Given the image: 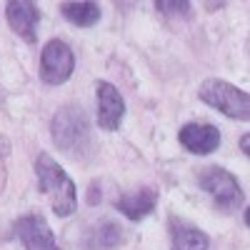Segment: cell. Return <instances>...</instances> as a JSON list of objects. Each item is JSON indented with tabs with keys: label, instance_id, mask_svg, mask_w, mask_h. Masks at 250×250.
<instances>
[{
	"label": "cell",
	"instance_id": "cell-1",
	"mask_svg": "<svg viewBox=\"0 0 250 250\" xmlns=\"http://www.w3.org/2000/svg\"><path fill=\"white\" fill-rule=\"evenodd\" d=\"M35 175H38V190L48 198L53 213L58 218H68L78 210V188H75L73 178L48 153L38 155Z\"/></svg>",
	"mask_w": 250,
	"mask_h": 250
},
{
	"label": "cell",
	"instance_id": "cell-2",
	"mask_svg": "<svg viewBox=\"0 0 250 250\" xmlns=\"http://www.w3.org/2000/svg\"><path fill=\"white\" fill-rule=\"evenodd\" d=\"M50 135L53 143L65 155L70 158L85 155L90 148V123L85 110L78 105H65L62 110H58L50 125Z\"/></svg>",
	"mask_w": 250,
	"mask_h": 250
},
{
	"label": "cell",
	"instance_id": "cell-3",
	"mask_svg": "<svg viewBox=\"0 0 250 250\" xmlns=\"http://www.w3.org/2000/svg\"><path fill=\"white\" fill-rule=\"evenodd\" d=\"M200 100L220 110L223 115L233 118V120H248L250 118V95L240 90L238 85L220 78H208L200 83L198 90Z\"/></svg>",
	"mask_w": 250,
	"mask_h": 250
},
{
	"label": "cell",
	"instance_id": "cell-4",
	"mask_svg": "<svg viewBox=\"0 0 250 250\" xmlns=\"http://www.w3.org/2000/svg\"><path fill=\"white\" fill-rule=\"evenodd\" d=\"M198 185L225 213L238 210V208L245 203V193H243L238 178L230 170L220 168V165H208V168H203L200 175H198Z\"/></svg>",
	"mask_w": 250,
	"mask_h": 250
},
{
	"label": "cell",
	"instance_id": "cell-5",
	"mask_svg": "<svg viewBox=\"0 0 250 250\" xmlns=\"http://www.w3.org/2000/svg\"><path fill=\"white\" fill-rule=\"evenodd\" d=\"M75 70V55L68 43H62L60 38H53L43 45L40 53V80L48 85H62L68 83Z\"/></svg>",
	"mask_w": 250,
	"mask_h": 250
},
{
	"label": "cell",
	"instance_id": "cell-6",
	"mask_svg": "<svg viewBox=\"0 0 250 250\" xmlns=\"http://www.w3.org/2000/svg\"><path fill=\"white\" fill-rule=\"evenodd\" d=\"M95 103H98V125L108 133H115L125 118V100L120 90L108 80L95 83Z\"/></svg>",
	"mask_w": 250,
	"mask_h": 250
},
{
	"label": "cell",
	"instance_id": "cell-7",
	"mask_svg": "<svg viewBox=\"0 0 250 250\" xmlns=\"http://www.w3.org/2000/svg\"><path fill=\"white\" fill-rule=\"evenodd\" d=\"M180 145L193 155H210L220 148V130L213 123H188L178 133Z\"/></svg>",
	"mask_w": 250,
	"mask_h": 250
},
{
	"label": "cell",
	"instance_id": "cell-8",
	"mask_svg": "<svg viewBox=\"0 0 250 250\" xmlns=\"http://www.w3.org/2000/svg\"><path fill=\"white\" fill-rule=\"evenodd\" d=\"M15 233L25 250H60L55 235L43 215H23L15 220Z\"/></svg>",
	"mask_w": 250,
	"mask_h": 250
},
{
	"label": "cell",
	"instance_id": "cell-9",
	"mask_svg": "<svg viewBox=\"0 0 250 250\" xmlns=\"http://www.w3.org/2000/svg\"><path fill=\"white\" fill-rule=\"evenodd\" d=\"M5 18L18 38H23L25 43H35L38 40L40 10L35 3H30V0H10L5 5Z\"/></svg>",
	"mask_w": 250,
	"mask_h": 250
},
{
	"label": "cell",
	"instance_id": "cell-10",
	"mask_svg": "<svg viewBox=\"0 0 250 250\" xmlns=\"http://www.w3.org/2000/svg\"><path fill=\"white\" fill-rule=\"evenodd\" d=\"M158 205V193L153 188H138L133 193H125L115 200V210H120L128 220L140 223L143 218H148Z\"/></svg>",
	"mask_w": 250,
	"mask_h": 250
},
{
	"label": "cell",
	"instance_id": "cell-11",
	"mask_svg": "<svg viewBox=\"0 0 250 250\" xmlns=\"http://www.w3.org/2000/svg\"><path fill=\"white\" fill-rule=\"evenodd\" d=\"M170 243H173V250H208L210 238L198 225L188 223L183 218H170Z\"/></svg>",
	"mask_w": 250,
	"mask_h": 250
},
{
	"label": "cell",
	"instance_id": "cell-12",
	"mask_svg": "<svg viewBox=\"0 0 250 250\" xmlns=\"http://www.w3.org/2000/svg\"><path fill=\"white\" fill-rule=\"evenodd\" d=\"M60 13L65 20H70L78 28H93L98 25V20L103 15L98 3H90V0H80V3H60Z\"/></svg>",
	"mask_w": 250,
	"mask_h": 250
},
{
	"label": "cell",
	"instance_id": "cell-13",
	"mask_svg": "<svg viewBox=\"0 0 250 250\" xmlns=\"http://www.w3.org/2000/svg\"><path fill=\"white\" fill-rule=\"evenodd\" d=\"M120 243H123V228L113 220H103L93 230V240H90L93 248L110 250V248H118Z\"/></svg>",
	"mask_w": 250,
	"mask_h": 250
},
{
	"label": "cell",
	"instance_id": "cell-14",
	"mask_svg": "<svg viewBox=\"0 0 250 250\" xmlns=\"http://www.w3.org/2000/svg\"><path fill=\"white\" fill-rule=\"evenodd\" d=\"M155 8L160 10V13H165V15H190V10H193V5L190 3H178V0H158L155 3Z\"/></svg>",
	"mask_w": 250,
	"mask_h": 250
},
{
	"label": "cell",
	"instance_id": "cell-15",
	"mask_svg": "<svg viewBox=\"0 0 250 250\" xmlns=\"http://www.w3.org/2000/svg\"><path fill=\"white\" fill-rule=\"evenodd\" d=\"M248 145H250V135H243V138H240V148H243V153H245V155L250 153V150H248Z\"/></svg>",
	"mask_w": 250,
	"mask_h": 250
}]
</instances>
